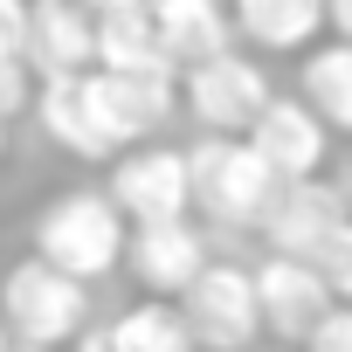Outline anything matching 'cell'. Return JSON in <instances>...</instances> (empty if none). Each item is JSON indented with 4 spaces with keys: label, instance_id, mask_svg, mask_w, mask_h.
<instances>
[{
    "label": "cell",
    "instance_id": "6da1fadb",
    "mask_svg": "<svg viewBox=\"0 0 352 352\" xmlns=\"http://www.w3.org/2000/svg\"><path fill=\"white\" fill-rule=\"evenodd\" d=\"M35 263H49L69 283H104L124 263V221L104 201V187H69L35 214Z\"/></svg>",
    "mask_w": 352,
    "mask_h": 352
},
{
    "label": "cell",
    "instance_id": "7a4b0ae2",
    "mask_svg": "<svg viewBox=\"0 0 352 352\" xmlns=\"http://www.w3.org/2000/svg\"><path fill=\"white\" fill-rule=\"evenodd\" d=\"M90 324V290L56 276L49 263H14L0 276V331H8L21 352H56L76 345V331Z\"/></svg>",
    "mask_w": 352,
    "mask_h": 352
},
{
    "label": "cell",
    "instance_id": "3957f363",
    "mask_svg": "<svg viewBox=\"0 0 352 352\" xmlns=\"http://www.w3.org/2000/svg\"><path fill=\"white\" fill-rule=\"evenodd\" d=\"M276 180L242 138H201L187 152V214H208L214 228H256Z\"/></svg>",
    "mask_w": 352,
    "mask_h": 352
},
{
    "label": "cell",
    "instance_id": "277c9868",
    "mask_svg": "<svg viewBox=\"0 0 352 352\" xmlns=\"http://www.w3.org/2000/svg\"><path fill=\"white\" fill-rule=\"evenodd\" d=\"M173 90H180V111L201 124V138H242V131L256 124V111L270 104V76H263V63L242 56V49H228V56L187 69Z\"/></svg>",
    "mask_w": 352,
    "mask_h": 352
},
{
    "label": "cell",
    "instance_id": "5b68a950",
    "mask_svg": "<svg viewBox=\"0 0 352 352\" xmlns=\"http://www.w3.org/2000/svg\"><path fill=\"white\" fill-rule=\"evenodd\" d=\"M180 324L194 352H249L256 345V290H249V263H208L187 290H180Z\"/></svg>",
    "mask_w": 352,
    "mask_h": 352
},
{
    "label": "cell",
    "instance_id": "8992f818",
    "mask_svg": "<svg viewBox=\"0 0 352 352\" xmlns=\"http://www.w3.org/2000/svg\"><path fill=\"white\" fill-rule=\"evenodd\" d=\"M104 201L118 208L124 228H145V221H194L187 214V152L180 145H131L111 159V180H104Z\"/></svg>",
    "mask_w": 352,
    "mask_h": 352
},
{
    "label": "cell",
    "instance_id": "52a82bcc",
    "mask_svg": "<svg viewBox=\"0 0 352 352\" xmlns=\"http://www.w3.org/2000/svg\"><path fill=\"white\" fill-rule=\"evenodd\" d=\"M83 97H90V118L104 131L111 152H131L145 138H159L173 118H180V90L166 76H104V69H83Z\"/></svg>",
    "mask_w": 352,
    "mask_h": 352
},
{
    "label": "cell",
    "instance_id": "ba28073f",
    "mask_svg": "<svg viewBox=\"0 0 352 352\" xmlns=\"http://www.w3.org/2000/svg\"><path fill=\"white\" fill-rule=\"evenodd\" d=\"M208 235L201 221H145V228H124V263L131 283L152 297V304H180V290L208 270Z\"/></svg>",
    "mask_w": 352,
    "mask_h": 352
},
{
    "label": "cell",
    "instance_id": "9c48e42d",
    "mask_svg": "<svg viewBox=\"0 0 352 352\" xmlns=\"http://www.w3.org/2000/svg\"><path fill=\"white\" fill-rule=\"evenodd\" d=\"M242 145L263 159V173L276 187H297V180H324V159H331V131L297 104V97H270L256 111V124L242 131Z\"/></svg>",
    "mask_w": 352,
    "mask_h": 352
},
{
    "label": "cell",
    "instance_id": "30bf717a",
    "mask_svg": "<svg viewBox=\"0 0 352 352\" xmlns=\"http://www.w3.org/2000/svg\"><path fill=\"white\" fill-rule=\"evenodd\" d=\"M249 290H256V324H263L270 338H290V345H304L311 324L331 311L318 270H311V263H290V256H263V263L249 270Z\"/></svg>",
    "mask_w": 352,
    "mask_h": 352
},
{
    "label": "cell",
    "instance_id": "8fae6325",
    "mask_svg": "<svg viewBox=\"0 0 352 352\" xmlns=\"http://www.w3.org/2000/svg\"><path fill=\"white\" fill-rule=\"evenodd\" d=\"M345 221V201H338V187H324V180H297V187H276L270 194V208H263V242H270V256H290V263H311L318 256V242L331 235Z\"/></svg>",
    "mask_w": 352,
    "mask_h": 352
},
{
    "label": "cell",
    "instance_id": "7c38bea8",
    "mask_svg": "<svg viewBox=\"0 0 352 352\" xmlns=\"http://www.w3.org/2000/svg\"><path fill=\"white\" fill-rule=\"evenodd\" d=\"M90 42H97V21L76 8V0H28V42H21V63H28L35 83L83 76V69H90Z\"/></svg>",
    "mask_w": 352,
    "mask_h": 352
},
{
    "label": "cell",
    "instance_id": "4fadbf2b",
    "mask_svg": "<svg viewBox=\"0 0 352 352\" xmlns=\"http://www.w3.org/2000/svg\"><path fill=\"white\" fill-rule=\"evenodd\" d=\"M145 14H152V35H159V49L173 63V83L235 49V28H228L221 0H159V8H145Z\"/></svg>",
    "mask_w": 352,
    "mask_h": 352
},
{
    "label": "cell",
    "instance_id": "5bb4252c",
    "mask_svg": "<svg viewBox=\"0 0 352 352\" xmlns=\"http://www.w3.org/2000/svg\"><path fill=\"white\" fill-rule=\"evenodd\" d=\"M235 42L263 56H304L324 35V0H221Z\"/></svg>",
    "mask_w": 352,
    "mask_h": 352
},
{
    "label": "cell",
    "instance_id": "9a60e30c",
    "mask_svg": "<svg viewBox=\"0 0 352 352\" xmlns=\"http://www.w3.org/2000/svg\"><path fill=\"white\" fill-rule=\"evenodd\" d=\"M28 111H35L42 138H49V145H63L69 159H90V166H97V159H118V152L104 145L97 118H90V97H83V76H56V83H35Z\"/></svg>",
    "mask_w": 352,
    "mask_h": 352
},
{
    "label": "cell",
    "instance_id": "2e32d148",
    "mask_svg": "<svg viewBox=\"0 0 352 352\" xmlns=\"http://www.w3.org/2000/svg\"><path fill=\"white\" fill-rule=\"evenodd\" d=\"M90 69H104V76H166V83H173V63H166V49H159L145 8H124V14H104V21H97Z\"/></svg>",
    "mask_w": 352,
    "mask_h": 352
},
{
    "label": "cell",
    "instance_id": "e0dca14e",
    "mask_svg": "<svg viewBox=\"0 0 352 352\" xmlns=\"http://www.w3.org/2000/svg\"><path fill=\"white\" fill-rule=\"evenodd\" d=\"M297 104H304L324 131H345V138H352V49H345V42H318V49H304Z\"/></svg>",
    "mask_w": 352,
    "mask_h": 352
},
{
    "label": "cell",
    "instance_id": "ac0fdd59",
    "mask_svg": "<svg viewBox=\"0 0 352 352\" xmlns=\"http://www.w3.org/2000/svg\"><path fill=\"white\" fill-rule=\"evenodd\" d=\"M104 345H111V352H194L180 311H173V304H152V297L131 304V311H118V318L104 324Z\"/></svg>",
    "mask_w": 352,
    "mask_h": 352
},
{
    "label": "cell",
    "instance_id": "d6986e66",
    "mask_svg": "<svg viewBox=\"0 0 352 352\" xmlns=\"http://www.w3.org/2000/svg\"><path fill=\"white\" fill-rule=\"evenodd\" d=\"M311 270H318V283H324V297H331V304H352V214L318 242Z\"/></svg>",
    "mask_w": 352,
    "mask_h": 352
},
{
    "label": "cell",
    "instance_id": "ffe728a7",
    "mask_svg": "<svg viewBox=\"0 0 352 352\" xmlns=\"http://www.w3.org/2000/svg\"><path fill=\"white\" fill-rule=\"evenodd\" d=\"M304 352H352V304H331V311L311 324Z\"/></svg>",
    "mask_w": 352,
    "mask_h": 352
},
{
    "label": "cell",
    "instance_id": "44dd1931",
    "mask_svg": "<svg viewBox=\"0 0 352 352\" xmlns=\"http://www.w3.org/2000/svg\"><path fill=\"white\" fill-rule=\"evenodd\" d=\"M28 97H35L28 63H0V124H8V118H21V111H28Z\"/></svg>",
    "mask_w": 352,
    "mask_h": 352
},
{
    "label": "cell",
    "instance_id": "7402d4cb",
    "mask_svg": "<svg viewBox=\"0 0 352 352\" xmlns=\"http://www.w3.org/2000/svg\"><path fill=\"white\" fill-rule=\"evenodd\" d=\"M21 42H28V0H0V56L21 63Z\"/></svg>",
    "mask_w": 352,
    "mask_h": 352
},
{
    "label": "cell",
    "instance_id": "603a6c76",
    "mask_svg": "<svg viewBox=\"0 0 352 352\" xmlns=\"http://www.w3.org/2000/svg\"><path fill=\"white\" fill-rule=\"evenodd\" d=\"M324 28H331V42L352 49V0H324Z\"/></svg>",
    "mask_w": 352,
    "mask_h": 352
},
{
    "label": "cell",
    "instance_id": "cb8c5ba5",
    "mask_svg": "<svg viewBox=\"0 0 352 352\" xmlns=\"http://www.w3.org/2000/svg\"><path fill=\"white\" fill-rule=\"evenodd\" d=\"M0 159H8V124H0Z\"/></svg>",
    "mask_w": 352,
    "mask_h": 352
},
{
    "label": "cell",
    "instance_id": "d4e9b609",
    "mask_svg": "<svg viewBox=\"0 0 352 352\" xmlns=\"http://www.w3.org/2000/svg\"><path fill=\"white\" fill-rule=\"evenodd\" d=\"M0 352H14V338H8V331H0Z\"/></svg>",
    "mask_w": 352,
    "mask_h": 352
},
{
    "label": "cell",
    "instance_id": "484cf974",
    "mask_svg": "<svg viewBox=\"0 0 352 352\" xmlns=\"http://www.w3.org/2000/svg\"><path fill=\"white\" fill-rule=\"evenodd\" d=\"M138 8H159V0H138Z\"/></svg>",
    "mask_w": 352,
    "mask_h": 352
},
{
    "label": "cell",
    "instance_id": "4316f807",
    "mask_svg": "<svg viewBox=\"0 0 352 352\" xmlns=\"http://www.w3.org/2000/svg\"><path fill=\"white\" fill-rule=\"evenodd\" d=\"M14 352H21V345H14Z\"/></svg>",
    "mask_w": 352,
    "mask_h": 352
}]
</instances>
